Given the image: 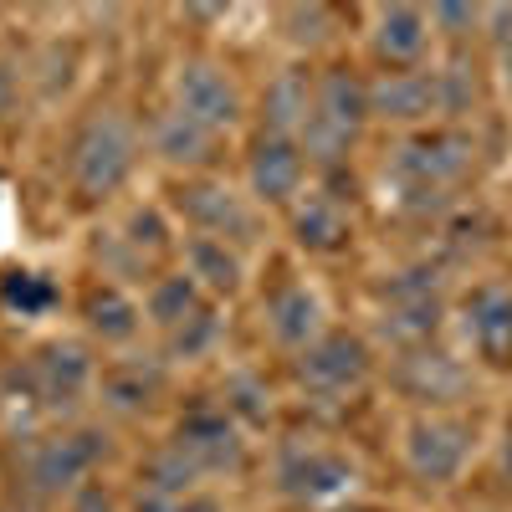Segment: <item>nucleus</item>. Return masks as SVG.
I'll list each match as a JSON object with an SVG mask.
<instances>
[{"instance_id":"2eb2a0df","label":"nucleus","mask_w":512,"mask_h":512,"mask_svg":"<svg viewBox=\"0 0 512 512\" xmlns=\"http://www.w3.org/2000/svg\"><path fill=\"white\" fill-rule=\"evenodd\" d=\"M466 333H472V344L487 364L507 369L512 364V292L487 282L472 292V303H466Z\"/></svg>"},{"instance_id":"6ab92c4d","label":"nucleus","mask_w":512,"mask_h":512,"mask_svg":"<svg viewBox=\"0 0 512 512\" xmlns=\"http://www.w3.org/2000/svg\"><path fill=\"white\" fill-rule=\"evenodd\" d=\"M262 118L267 128L262 134H282V139H297L303 123L313 118V82L303 67H287L267 82V98H262Z\"/></svg>"},{"instance_id":"39448f33","label":"nucleus","mask_w":512,"mask_h":512,"mask_svg":"<svg viewBox=\"0 0 512 512\" xmlns=\"http://www.w3.org/2000/svg\"><path fill=\"white\" fill-rule=\"evenodd\" d=\"M472 451V425L451 415H420L405 431V461L420 482H451Z\"/></svg>"},{"instance_id":"f704fd0d","label":"nucleus","mask_w":512,"mask_h":512,"mask_svg":"<svg viewBox=\"0 0 512 512\" xmlns=\"http://www.w3.org/2000/svg\"><path fill=\"white\" fill-rule=\"evenodd\" d=\"M502 477L512 487V420H507V431H502Z\"/></svg>"},{"instance_id":"ddd939ff","label":"nucleus","mask_w":512,"mask_h":512,"mask_svg":"<svg viewBox=\"0 0 512 512\" xmlns=\"http://www.w3.org/2000/svg\"><path fill=\"white\" fill-rule=\"evenodd\" d=\"M282 492L297 497V502H328L338 497L349 482H354V466L333 451H318V446H297L282 456Z\"/></svg>"},{"instance_id":"0eeeda50","label":"nucleus","mask_w":512,"mask_h":512,"mask_svg":"<svg viewBox=\"0 0 512 512\" xmlns=\"http://www.w3.org/2000/svg\"><path fill=\"white\" fill-rule=\"evenodd\" d=\"M364 374H369V349L354 333H323L318 344L303 349V359H297V379H303L313 395H349L364 384Z\"/></svg>"},{"instance_id":"aec40b11","label":"nucleus","mask_w":512,"mask_h":512,"mask_svg":"<svg viewBox=\"0 0 512 512\" xmlns=\"http://www.w3.org/2000/svg\"><path fill=\"white\" fill-rule=\"evenodd\" d=\"M216 128H205V123H195L190 113H180V108H169L159 123H154V149L169 159V164H210L216 159Z\"/></svg>"},{"instance_id":"a211bd4d","label":"nucleus","mask_w":512,"mask_h":512,"mask_svg":"<svg viewBox=\"0 0 512 512\" xmlns=\"http://www.w3.org/2000/svg\"><path fill=\"white\" fill-rule=\"evenodd\" d=\"M400 390L410 400H425V405H446L466 390V369L436 349H410L400 359Z\"/></svg>"},{"instance_id":"c756f323","label":"nucleus","mask_w":512,"mask_h":512,"mask_svg":"<svg viewBox=\"0 0 512 512\" xmlns=\"http://www.w3.org/2000/svg\"><path fill=\"white\" fill-rule=\"evenodd\" d=\"M6 303L36 313V308H47V303H52V287H47V282H36V277H26V272H16V277L6 282Z\"/></svg>"},{"instance_id":"20e7f679","label":"nucleus","mask_w":512,"mask_h":512,"mask_svg":"<svg viewBox=\"0 0 512 512\" xmlns=\"http://www.w3.org/2000/svg\"><path fill=\"white\" fill-rule=\"evenodd\" d=\"M384 297H390V308H384V318H379V333L390 338V344H400L405 354L431 344V333L441 328L436 272H405L400 282L384 287Z\"/></svg>"},{"instance_id":"dca6fc26","label":"nucleus","mask_w":512,"mask_h":512,"mask_svg":"<svg viewBox=\"0 0 512 512\" xmlns=\"http://www.w3.org/2000/svg\"><path fill=\"white\" fill-rule=\"evenodd\" d=\"M425 41H431V11H420V6L379 11V21H374V52H379L384 67L410 72L425 57Z\"/></svg>"},{"instance_id":"4468645a","label":"nucleus","mask_w":512,"mask_h":512,"mask_svg":"<svg viewBox=\"0 0 512 512\" xmlns=\"http://www.w3.org/2000/svg\"><path fill=\"white\" fill-rule=\"evenodd\" d=\"M303 144L282 139V134H262L251 149V190L267 205H287L297 190H303Z\"/></svg>"},{"instance_id":"b1692460","label":"nucleus","mask_w":512,"mask_h":512,"mask_svg":"<svg viewBox=\"0 0 512 512\" xmlns=\"http://www.w3.org/2000/svg\"><path fill=\"white\" fill-rule=\"evenodd\" d=\"M159 400V369L144 364H118L103 374V405L113 415H144Z\"/></svg>"},{"instance_id":"6e6552de","label":"nucleus","mask_w":512,"mask_h":512,"mask_svg":"<svg viewBox=\"0 0 512 512\" xmlns=\"http://www.w3.org/2000/svg\"><path fill=\"white\" fill-rule=\"evenodd\" d=\"M175 108L190 113L205 128H216V134H226V128L241 118V93H236V82L226 77V67H216V62H185L175 72Z\"/></svg>"},{"instance_id":"f257e3e1","label":"nucleus","mask_w":512,"mask_h":512,"mask_svg":"<svg viewBox=\"0 0 512 512\" xmlns=\"http://www.w3.org/2000/svg\"><path fill=\"white\" fill-rule=\"evenodd\" d=\"M369 82H359L349 67H328L313 82V118L303 123V154L318 164H344L359 128L369 123Z\"/></svg>"},{"instance_id":"72a5a7b5","label":"nucleus","mask_w":512,"mask_h":512,"mask_svg":"<svg viewBox=\"0 0 512 512\" xmlns=\"http://www.w3.org/2000/svg\"><path fill=\"white\" fill-rule=\"evenodd\" d=\"M11 103H16V72L0 62V113H11Z\"/></svg>"},{"instance_id":"5701e85b","label":"nucleus","mask_w":512,"mask_h":512,"mask_svg":"<svg viewBox=\"0 0 512 512\" xmlns=\"http://www.w3.org/2000/svg\"><path fill=\"white\" fill-rule=\"evenodd\" d=\"M82 318H88V328L98 338H108V344H123V338H134L139 333V308L128 303V292L103 282L88 292V303H82Z\"/></svg>"},{"instance_id":"7c9ffc66","label":"nucleus","mask_w":512,"mask_h":512,"mask_svg":"<svg viewBox=\"0 0 512 512\" xmlns=\"http://www.w3.org/2000/svg\"><path fill=\"white\" fill-rule=\"evenodd\" d=\"M128 241H134L139 251H159V246H164L159 210H134V221H128Z\"/></svg>"},{"instance_id":"bb28decb","label":"nucleus","mask_w":512,"mask_h":512,"mask_svg":"<svg viewBox=\"0 0 512 512\" xmlns=\"http://www.w3.org/2000/svg\"><path fill=\"white\" fill-rule=\"evenodd\" d=\"M216 313H210V308H200L190 323H180L175 333H169V354H175V359H200L210 344H216Z\"/></svg>"},{"instance_id":"1a4fd4ad","label":"nucleus","mask_w":512,"mask_h":512,"mask_svg":"<svg viewBox=\"0 0 512 512\" xmlns=\"http://www.w3.org/2000/svg\"><path fill=\"white\" fill-rule=\"evenodd\" d=\"M175 446L200 466V472H226V466H241V436H236V420L221 405H195L180 415L175 425Z\"/></svg>"},{"instance_id":"a878e982","label":"nucleus","mask_w":512,"mask_h":512,"mask_svg":"<svg viewBox=\"0 0 512 512\" xmlns=\"http://www.w3.org/2000/svg\"><path fill=\"white\" fill-rule=\"evenodd\" d=\"M200 466L180 451V446H164L159 456H149L144 461V487L149 492H164V497H190L195 487H200Z\"/></svg>"},{"instance_id":"f03ea898","label":"nucleus","mask_w":512,"mask_h":512,"mask_svg":"<svg viewBox=\"0 0 512 512\" xmlns=\"http://www.w3.org/2000/svg\"><path fill=\"white\" fill-rule=\"evenodd\" d=\"M472 139L456 134V128H441V134H420L410 144L395 149L390 175L400 185V205L405 210H436L446 205V190L472 169Z\"/></svg>"},{"instance_id":"7ed1b4c3","label":"nucleus","mask_w":512,"mask_h":512,"mask_svg":"<svg viewBox=\"0 0 512 512\" xmlns=\"http://www.w3.org/2000/svg\"><path fill=\"white\" fill-rule=\"evenodd\" d=\"M134 169V128L123 113H93L72 139V185L77 195L103 200Z\"/></svg>"},{"instance_id":"f3484780","label":"nucleus","mask_w":512,"mask_h":512,"mask_svg":"<svg viewBox=\"0 0 512 512\" xmlns=\"http://www.w3.org/2000/svg\"><path fill=\"white\" fill-rule=\"evenodd\" d=\"M267 328H272V338L282 349H313L318 338H323V308H318V297L308 292V287H297V282H287V287H277L272 297H267Z\"/></svg>"},{"instance_id":"393cba45","label":"nucleus","mask_w":512,"mask_h":512,"mask_svg":"<svg viewBox=\"0 0 512 512\" xmlns=\"http://www.w3.org/2000/svg\"><path fill=\"white\" fill-rule=\"evenodd\" d=\"M195 313H200V287H195L190 272H180V277H159V282L149 287V318H154L159 328L175 333V328L190 323Z\"/></svg>"},{"instance_id":"2f4dec72","label":"nucleus","mask_w":512,"mask_h":512,"mask_svg":"<svg viewBox=\"0 0 512 512\" xmlns=\"http://www.w3.org/2000/svg\"><path fill=\"white\" fill-rule=\"evenodd\" d=\"M477 21H482L477 6H436L431 11V26H446V36H466Z\"/></svg>"},{"instance_id":"9b49d317","label":"nucleus","mask_w":512,"mask_h":512,"mask_svg":"<svg viewBox=\"0 0 512 512\" xmlns=\"http://www.w3.org/2000/svg\"><path fill=\"white\" fill-rule=\"evenodd\" d=\"M180 210H185V221L200 231V236H216V241H251L256 236V216H251V205L231 190V185H185L180 190Z\"/></svg>"},{"instance_id":"473e14b6","label":"nucleus","mask_w":512,"mask_h":512,"mask_svg":"<svg viewBox=\"0 0 512 512\" xmlns=\"http://www.w3.org/2000/svg\"><path fill=\"white\" fill-rule=\"evenodd\" d=\"M77 512H113V497H108V492H98V487H82Z\"/></svg>"},{"instance_id":"cd10ccee","label":"nucleus","mask_w":512,"mask_h":512,"mask_svg":"<svg viewBox=\"0 0 512 512\" xmlns=\"http://www.w3.org/2000/svg\"><path fill=\"white\" fill-rule=\"evenodd\" d=\"M282 21H287V36L297 41V47H313V41H323V36H328L333 11H328V6H287V11H282Z\"/></svg>"},{"instance_id":"9d476101","label":"nucleus","mask_w":512,"mask_h":512,"mask_svg":"<svg viewBox=\"0 0 512 512\" xmlns=\"http://www.w3.org/2000/svg\"><path fill=\"white\" fill-rule=\"evenodd\" d=\"M26 374H31L36 400L62 410V405H77L82 400V390H88V379H93V359H88V349H82V344L57 338V344H41L36 349V359L26 364Z\"/></svg>"},{"instance_id":"e433bc0d","label":"nucleus","mask_w":512,"mask_h":512,"mask_svg":"<svg viewBox=\"0 0 512 512\" xmlns=\"http://www.w3.org/2000/svg\"><path fill=\"white\" fill-rule=\"evenodd\" d=\"M338 512H369V507H338Z\"/></svg>"},{"instance_id":"412c9836","label":"nucleus","mask_w":512,"mask_h":512,"mask_svg":"<svg viewBox=\"0 0 512 512\" xmlns=\"http://www.w3.org/2000/svg\"><path fill=\"white\" fill-rule=\"evenodd\" d=\"M292 236L303 241L308 251H338L349 241V216H344V205H338L333 195H308V200H297L292 210Z\"/></svg>"},{"instance_id":"f8f14e48","label":"nucleus","mask_w":512,"mask_h":512,"mask_svg":"<svg viewBox=\"0 0 512 512\" xmlns=\"http://www.w3.org/2000/svg\"><path fill=\"white\" fill-rule=\"evenodd\" d=\"M369 113L390 118V123H420L431 113H446L441 98V72H384L379 82H369Z\"/></svg>"},{"instance_id":"423d86ee","label":"nucleus","mask_w":512,"mask_h":512,"mask_svg":"<svg viewBox=\"0 0 512 512\" xmlns=\"http://www.w3.org/2000/svg\"><path fill=\"white\" fill-rule=\"evenodd\" d=\"M108 451V441L98 431H77V436H57V441H41L26 461V487L36 497H62L72 492L82 477L93 472V461Z\"/></svg>"},{"instance_id":"4be33fe9","label":"nucleus","mask_w":512,"mask_h":512,"mask_svg":"<svg viewBox=\"0 0 512 512\" xmlns=\"http://www.w3.org/2000/svg\"><path fill=\"white\" fill-rule=\"evenodd\" d=\"M185 272L195 277V287H210V292L231 297L241 287V256L216 236H190L185 241Z\"/></svg>"},{"instance_id":"c85d7f7f","label":"nucleus","mask_w":512,"mask_h":512,"mask_svg":"<svg viewBox=\"0 0 512 512\" xmlns=\"http://www.w3.org/2000/svg\"><path fill=\"white\" fill-rule=\"evenodd\" d=\"M262 384L256 379H231V390H226V410L231 415H246V420H267V405H262Z\"/></svg>"},{"instance_id":"c9c22d12","label":"nucleus","mask_w":512,"mask_h":512,"mask_svg":"<svg viewBox=\"0 0 512 512\" xmlns=\"http://www.w3.org/2000/svg\"><path fill=\"white\" fill-rule=\"evenodd\" d=\"M502 82H507V93H512V41L502 47Z\"/></svg>"}]
</instances>
